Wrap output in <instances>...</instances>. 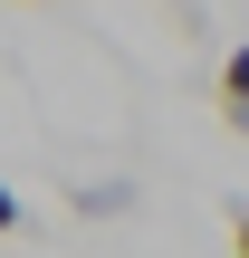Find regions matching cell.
<instances>
[{"label": "cell", "instance_id": "6da1fadb", "mask_svg": "<svg viewBox=\"0 0 249 258\" xmlns=\"http://www.w3.org/2000/svg\"><path fill=\"white\" fill-rule=\"evenodd\" d=\"M221 115L249 134V48H230V57H221Z\"/></svg>", "mask_w": 249, "mask_h": 258}, {"label": "cell", "instance_id": "3957f363", "mask_svg": "<svg viewBox=\"0 0 249 258\" xmlns=\"http://www.w3.org/2000/svg\"><path fill=\"white\" fill-rule=\"evenodd\" d=\"M230 249L249 258V201H240V211H230Z\"/></svg>", "mask_w": 249, "mask_h": 258}, {"label": "cell", "instance_id": "7a4b0ae2", "mask_svg": "<svg viewBox=\"0 0 249 258\" xmlns=\"http://www.w3.org/2000/svg\"><path fill=\"white\" fill-rule=\"evenodd\" d=\"M10 230H19V191L0 182V239H10Z\"/></svg>", "mask_w": 249, "mask_h": 258}]
</instances>
